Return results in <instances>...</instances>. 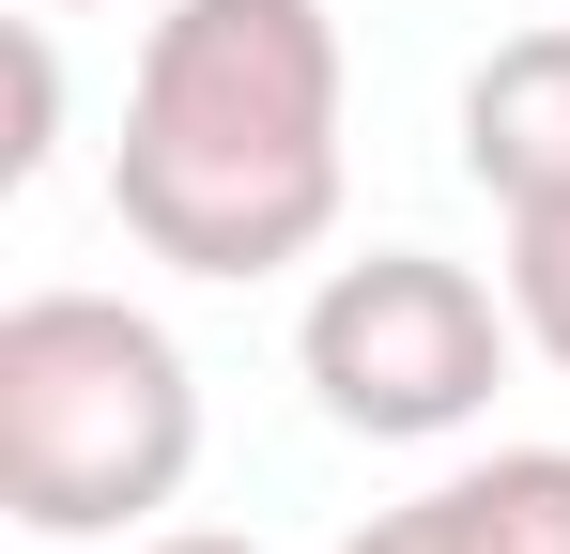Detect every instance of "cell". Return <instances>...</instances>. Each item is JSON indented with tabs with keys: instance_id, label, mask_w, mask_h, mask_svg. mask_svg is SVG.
Listing matches in <instances>:
<instances>
[{
	"instance_id": "10",
	"label": "cell",
	"mask_w": 570,
	"mask_h": 554,
	"mask_svg": "<svg viewBox=\"0 0 570 554\" xmlns=\"http://www.w3.org/2000/svg\"><path fill=\"white\" fill-rule=\"evenodd\" d=\"M47 16H78V0H47Z\"/></svg>"
},
{
	"instance_id": "3",
	"label": "cell",
	"mask_w": 570,
	"mask_h": 554,
	"mask_svg": "<svg viewBox=\"0 0 570 554\" xmlns=\"http://www.w3.org/2000/svg\"><path fill=\"white\" fill-rule=\"evenodd\" d=\"M509 339H524V324L493 308V277H478V263L371 247V263H340L324 293H308L293 369H308V400H324L340 432H371V447H432V432L493 416Z\"/></svg>"
},
{
	"instance_id": "4",
	"label": "cell",
	"mask_w": 570,
	"mask_h": 554,
	"mask_svg": "<svg viewBox=\"0 0 570 554\" xmlns=\"http://www.w3.org/2000/svg\"><path fill=\"white\" fill-rule=\"evenodd\" d=\"M463 170L524 216V200H570V16L509 31L463 78Z\"/></svg>"
},
{
	"instance_id": "2",
	"label": "cell",
	"mask_w": 570,
	"mask_h": 554,
	"mask_svg": "<svg viewBox=\"0 0 570 554\" xmlns=\"http://www.w3.org/2000/svg\"><path fill=\"white\" fill-rule=\"evenodd\" d=\"M200 477V369L124 293L0 308V508L31 540H124Z\"/></svg>"
},
{
	"instance_id": "9",
	"label": "cell",
	"mask_w": 570,
	"mask_h": 554,
	"mask_svg": "<svg viewBox=\"0 0 570 554\" xmlns=\"http://www.w3.org/2000/svg\"><path fill=\"white\" fill-rule=\"evenodd\" d=\"M139 554H263V540H232V524H170V540H139Z\"/></svg>"
},
{
	"instance_id": "6",
	"label": "cell",
	"mask_w": 570,
	"mask_h": 554,
	"mask_svg": "<svg viewBox=\"0 0 570 554\" xmlns=\"http://www.w3.org/2000/svg\"><path fill=\"white\" fill-rule=\"evenodd\" d=\"M509 324H524V355L570 369V200H524L509 216Z\"/></svg>"
},
{
	"instance_id": "8",
	"label": "cell",
	"mask_w": 570,
	"mask_h": 554,
	"mask_svg": "<svg viewBox=\"0 0 570 554\" xmlns=\"http://www.w3.org/2000/svg\"><path fill=\"white\" fill-rule=\"evenodd\" d=\"M340 554H463V540H448V493H416V508H371Z\"/></svg>"
},
{
	"instance_id": "7",
	"label": "cell",
	"mask_w": 570,
	"mask_h": 554,
	"mask_svg": "<svg viewBox=\"0 0 570 554\" xmlns=\"http://www.w3.org/2000/svg\"><path fill=\"white\" fill-rule=\"evenodd\" d=\"M0 62H16V139H0V185L47 170V139H62V62H47V0L0 31Z\"/></svg>"
},
{
	"instance_id": "5",
	"label": "cell",
	"mask_w": 570,
	"mask_h": 554,
	"mask_svg": "<svg viewBox=\"0 0 570 554\" xmlns=\"http://www.w3.org/2000/svg\"><path fill=\"white\" fill-rule=\"evenodd\" d=\"M432 493H448L463 554H570V447H493L463 477H432Z\"/></svg>"
},
{
	"instance_id": "1",
	"label": "cell",
	"mask_w": 570,
	"mask_h": 554,
	"mask_svg": "<svg viewBox=\"0 0 570 554\" xmlns=\"http://www.w3.org/2000/svg\"><path fill=\"white\" fill-rule=\"evenodd\" d=\"M108 216L170 277H278L340 231V16L324 0H170L139 31Z\"/></svg>"
}]
</instances>
